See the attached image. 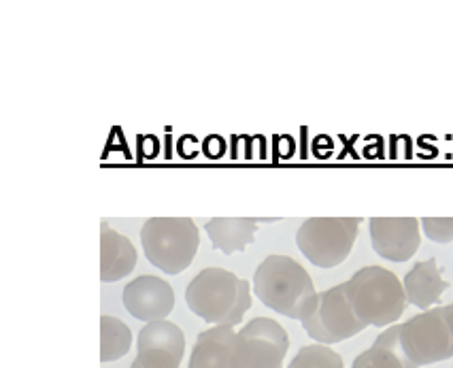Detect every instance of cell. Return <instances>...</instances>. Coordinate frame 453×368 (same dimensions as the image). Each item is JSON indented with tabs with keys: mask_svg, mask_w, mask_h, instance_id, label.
Segmentation results:
<instances>
[{
	"mask_svg": "<svg viewBox=\"0 0 453 368\" xmlns=\"http://www.w3.org/2000/svg\"><path fill=\"white\" fill-rule=\"evenodd\" d=\"M377 345L392 349L404 368H419L453 358V302L413 315L377 336Z\"/></svg>",
	"mask_w": 453,
	"mask_h": 368,
	"instance_id": "6da1fadb",
	"label": "cell"
},
{
	"mask_svg": "<svg viewBox=\"0 0 453 368\" xmlns=\"http://www.w3.org/2000/svg\"><path fill=\"white\" fill-rule=\"evenodd\" d=\"M258 298L290 319H304L313 309L317 294L306 268L290 256H268L253 275Z\"/></svg>",
	"mask_w": 453,
	"mask_h": 368,
	"instance_id": "7a4b0ae2",
	"label": "cell"
},
{
	"mask_svg": "<svg viewBox=\"0 0 453 368\" xmlns=\"http://www.w3.org/2000/svg\"><path fill=\"white\" fill-rule=\"evenodd\" d=\"M192 313L215 325H236L251 306L249 281L219 266L198 273L186 290Z\"/></svg>",
	"mask_w": 453,
	"mask_h": 368,
	"instance_id": "3957f363",
	"label": "cell"
},
{
	"mask_svg": "<svg viewBox=\"0 0 453 368\" xmlns=\"http://www.w3.org/2000/svg\"><path fill=\"white\" fill-rule=\"evenodd\" d=\"M347 298L356 315L366 325H385L400 319L406 309V292L402 281L383 266H364L345 281Z\"/></svg>",
	"mask_w": 453,
	"mask_h": 368,
	"instance_id": "277c9868",
	"label": "cell"
},
{
	"mask_svg": "<svg viewBox=\"0 0 453 368\" xmlns=\"http://www.w3.org/2000/svg\"><path fill=\"white\" fill-rule=\"evenodd\" d=\"M147 260L166 275H179L192 264L200 236L190 217H149L140 228Z\"/></svg>",
	"mask_w": 453,
	"mask_h": 368,
	"instance_id": "5b68a950",
	"label": "cell"
},
{
	"mask_svg": "<svg viewBox=\"0 0 453 368\" xmlns=\"http://www.w3.org/2000/svg\"><path fill=\"white\" fill-rule=\"evenodd\" d=\"M360 217H308L296 234L298 249L319 268L341 264L358 238Z\"/></svg>",
	"mask_w": 453,
	"mask_h": 368,
	"instance_id": "8992f818",
	"label": "cell"
},
{
	"mask_svg": "<svg viewBox=\"0 0 453 368\" xmlns=\"http://www.w3.org/2000/svg\"><path fill=\"white\" fill-rule=\"evenodd\" d=\"M302 325L306 334L319 345L341 343L368 328L353 311L345 292V283H338L330 290L319 292L313 309L304 315Z\"/></svg>",
	"mask_w": 453,
	"mask_h": 368,
	"instance_id": "52a82bcc",
	"label": "cell"
},
{
	"mask_svg": "<svg viewBox=\"0 0 453 368\" xmlns=\"http://www.w3.org/2000/svg\"><path fill=\"white\" fill-rule=\"evenodd\" d=\"M290 349V336L271 317H256L236 332L234 368H281Z\"/></svg>",
	"mask_w": 453,
	"mask_h": 368,
	"instance_id": "ba28073f",
	"label": "cell"
},
{
	"mask_svg": "<svg viewBox=\"0 0 453 368\" xmlns=\"http://www.w3.org/2000/svg\"><path fill=\"white\" fill-rule=\"evenodd\" d=\"M183 351H186V336L173 321H153L147 323L138 334V353L132 366L136 368H179Z\"/></svg>",
	"mask_w": 453,
	"mask_h": 368,
	"instance_id": "9c48e42d",
	"label": "cell"
},
{
	"mask_svg": "<svg viewBox=\"0 0 453 368\" xmlns=\"http://www.w3.org/2000/svg\"><path fill=\"white\" fill-rule=\"evenodd\" d=\"M121 300L132 317L147 323L166 319L175 309V294L171 283L153 275L132 279L123 288Z\"/></svg>",
	"mask_w": 453,
	"mask_h": 368,
	"instance_id": "30bf717a",
	"label": "cell"
},
{
	"mask_svg": "<svg viewBox=\"0 0 453 368\" xmlns=\"http://www.w3.org/2000/svg\"><path fill=\"white\" fill-rule=\"evenodd\" d=\"M373 247L381 258L406 262L415 256L421 243L419 219L415 217H370Z\"/></svg>",
	"mask_w": 453,
	"mask_h": 368,
	"instance_id": "8fae6325",
	"label": "cell"
},
{
	"mask_svg": "<svg viewBox=\"0 0 453 368\" xmlns=\"http://www.w3.org/2000/svg\"><path fill=\"white\" fill-rule=\"evenodd\" d=\"M138 253L128 236L119 234L115 228H111L107 221H102L100 228V279L105 283L119 281L121 277H128L132 268L136 266Z\"/></svg>",
	"mask_w": 453,
	"mask_h": 368,
	"instance_id": "7c38bea8",
	"label": "cell"
},
{
	"mask_svg": "<svg viewBox=\"0 0 453 368\" xmlns=\"http://www.w3.org/2000/svg\"><path fill=\"white\" fill-rule=\"evenodd\" d=\"M234 343L236 332L230 325H215L200 332L192 349L190 368H234Z\"/></svg>",
	"mask_w": 453,
	"mask_h": 368,
	"instance_id": "4fadbf2b",
	"label": "cell"
},
{
	"mask_svg": "<svg viewBox=\"0 0 453 368\" xmlns=\"http://www.w3.org/2000/svg\"><path fill=\"white\" fill-rule=\"evenodd\" d=\"M404 292H406V300L410 304L419 306L421 311H428L430 306H434L441 300L443 292L449 288V283L443 279L441 268H438L436 260H423L417 262L410 271L404 275Z\"/></svg>",
	"mask_w": 453,
	"mask_h": 368,
	"instance_id": "5bb4252c",
	"label": "cell"
},
{
	"mask_svg": "<svg viewBox=\"0 0 453 368\" xmlns=\"http://www.w3.org/2000/svg\"><path fill=\"white\" fill-rule=\"evenodd\" d=\"M256 217H213L207 221V234L215 249L223 253L243 251L249 243H253V236L258 230Z\"/></svg>",
	"mask_w": 453,
	"mask_h": 368,
	"instance_id": "9a60e30c",
	"label": "cell"
},
{
	"mask_svg": "<svg viewBox=\"0 0 453 368\" xmlns=\"http://www.w3.org/2000/svg\"><path fill=\"white\" fill-rule=\"evenodd\" d=\"M132 332L121 319L113 315L100 317V362H115L128 353Z\"/></svg>",
	"mask_w": 453,
	"mask_h": 368,
	"instance_id": "2e32d148",
	"label": "cell"
},
{
	"mask_svg": "<svg viewBox=\"0 0 453 368\" xmlns=\"http://www.w3.org/2000/svg\"><path fill=\"white\" fill-rule=\"evenodd\" d=\"M287 368H343V358L328 345H306Z\"/></svg>",
	"mask_w": 453,
	"mask_h": 368,
	"instance_id": "e0dca14e",
	"label": "cell"
},
{
	"mask_svg": "<svg viewBox=\"0 0 453 368\" xmlns=\"http://www.w3.org/2000/svg\"><path fill=\"white\" fill-rule=\"evenodd\" d=\"M351 368H404V364L392 349L375 343L370 349L362 351L360 356L353 360Z\"/></svg>",
	"mask_w": 453,
	"mask_h": 368,
	"instance_id": "ac0fdd59",
	"label": "cell"
},
{
	"mask_svg": "<svg viewBox=\"0 0 453 368\" xmlns=\"http://www.w3.org/2000/svg\"><path fill=\"white\" fill-rule=\"evenodd\" d=\"M421 228L434 243H451L453 240V217H423Z\"/></svg>",
	"mask_w": 453,
	"mask_h": 368,
	"instance_id": "d6986e66",
	"label": "cell"
}]
</instances>
